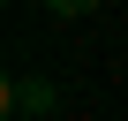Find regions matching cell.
Segmentation results:
<instances>
[{"label":"cell","instance_id":"cell-1","mask_svg":"<svg viewBox=\"0 0 128 121\" xmlns=\"http://www.w3.org/2000/svg\"><path fill=\"white\" fill-rule=\"evenodd\" d=\"M53 106H60V91L45 76H8V113H53Z\"/></svg>","mask_w":128,"mask_h":121},{"label":"cell","instance_id":"cell-2","mask_svg":"<svg viewBox=\"0 0 128 121\" xmlns=\"http://www.w3.org/2000/svg\"><path fill=\"white\" fill-rule=\"evenodd\" d=\"M45 8H53V15H90L98 0H45Z\"/></svg>","mask_w":128,"mask_h":121}]
</instances>
